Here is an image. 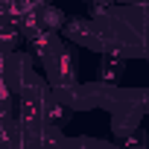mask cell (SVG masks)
<instances>
[{"mask_svg": "<svg viewBox=\"0 0 149 149\" xmlns=\"http://www.w3.org/2000/svg\"><path fill=\"white\" fill-rule=\"evenodd\" d=\"M58 32H61L67 41L79 44V47H85V50H91V53H97V56L105 53V38L100 35V29L94 26L91 18H67Z\"/></svg>", "mask_w": 149, "mask_h": 149, "instance_id": "cell-1", "label": "cell"}, {"mask_svg": "<svg viewBox=\"0 0 149 149\" xmlns=\"http://www.w3.org/2000/svg\"><path fill=\"white\" fill-rule=\"evenodd\" d=\"M35 15H38V24H41V29H50V32H58V29H61V24L67 21V15H64L58 6H53V3H44V6H38V9H35Z\"/></svg>", "mask_w": 149, "mask_h": 149, "instance_id": "cell-3", "label": "cell"}, {"mask_svg": "<svg viewBox=\"0 0 149 149\" xmlns=\"http://www.w3.org/2000/svg\"><path fill=\"white\" fill-rule=\"evenodd\" d=\"M114 3H137V6H146V0H114Z\"/></svg>", "mask_w": 149, "mask_h": 149, "instance_id": "cell-6", "label": "cell"}, {"mask_svg": "<svg viewBox=\"0 0 149 149\" xmlns=\"http://www.w3.org/2000/svg\"><path fill=\"white\" fill-rule=\"evenodd\" d=\"M120 76H123V61L114 58V56H108V53H102L100 67H97V79L111 82V85H120Z\"/></svg>", "mask_w": 149, "mask_h": 149, "instance_id": "cell-4", "label": "cell"}, {"mask_svg": "<svg viewBox=\"0 0 149 149\" xmlns=\"http://www.w3.org/2000/svg\"><path fill=\"white\" fill-rule=\"evenodd\" d=\"M114 91H117V85L102 82V79H94V82L76 85V97H73L70 111H97V108H105V111H108Z\"/></svg>", "mask_w": 149, "mask_h": 149, "instance_id": "cell-2", "label": "cell"}, {"mask_svg": "<svg viewBox=\"0 0 149 149\" xmlns=\"http://www.w3.org/2000/svg\"><path fill=\"white\" fill-rule=\"evenodd\" d=\"M61 146H94V149H111V143L105 140H97V137H88V134H79V137H64Z\"/></svg>", "mask_w": 149, "mask_h": 149, "instance_id": "cell-5", "label": "cell"}]
</instances>
